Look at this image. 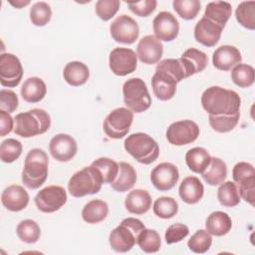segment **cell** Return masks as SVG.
<instances>
[{
  "label": "cell",
  "instance_id": "cell-1",
  "mask_svg": "<svg viewBox=\"0 0 255 255\" xmlns=\"http://www.w3.org/2000/svg\"><path fill=\"white\" fill-rule=\"evenodd\" d=\"M201 105L211 116H232L239 113L241 99L235 91L213 86L203 92Z\"/></svg>",
  "mask_w": 255,
  "mask_h": 255
},
{
  "label": "cell",
  "instance_id": "cell-2",
  "mask_svg": "<svg viewBox=\"0 0 255 255\" xmlns=\"http://www.w3.org/2000/svg\"><path fill=\"white\" fill-rule=\"evenodd\" d=\"M49 158L47 153L41 148L31 149L24 161L22 170V181L30 189L39 188L48 176Z\"/></svg>",
  "mask_w": 255,
  "mask_h": 255
},
{
  "label": "cell",
  "instance_id": "cell-3",
  "mask_svg": "<svg viewBox=\"0 0 255 255\" xmlns=\"http://www.w3.org/2000/svg\"><path fill=\"white\" fill-rule=\"evenodd\" d=\"M14 132L22 137H32L46 132L51 126L49 114L42 109H32L18 114L15 119Z\"/></svg>",
  "mask_w": 255,
  "mask_h": 255
},
{
  "label": "cell",
  "instance_id": "cell-4",
  "mask_svg": "<svg viewBox=\"0 0 255 255\" xmlns=\"http://www.w3.org/2000/svg\"><path fill=\"white\" fill-rule=\"evenodd\" d=\"M144 228V224L137 218L128 217L124 219L110 233L109 242L112 249L121 253L129 251L136 243L137 235Z\"/></svg>",
  "mask_w": 255,
  "mask_h": 255
},
{
  "label": "cell",
  "instance_id": "cell-5",
  "mask_svg": "<svg viewBox=\"0 0 255 255\" xmlns=\"http://www.w3.org/2000/svg\"><path fill=\"white\" fill-rule=\"evenodd\" d=\"M103 183L104 179L101 172L91 164L72 175L68 183V189L72 196L83 197L88 194L98 193Z\"/></svg>",
  "mask_w": 255,
  "mask_h": 255
},
{
  "label": "cell",
  "instance_id": "cell-6",
  "mask_svg": "<svg viewBox=\"0 0 255 255\" xmlns=\"http://www.w3.org/2000/svg\"><path fill=\"white\" fill-rule=\"evenodd\" d=\"M124 146L136 161L142 164H150L159 154L157 142L144 132L131 133L125 139Z\"/></svg>",
  "mask_w": 255,
  "mask_h": 255
},
{
  "label": "cell",
  "instance_id": "cell-7",
  "mask_svg": "<svg viewBox=\"0 0 255 255\" xmlns=\"http://www.w3.org/2000/svg\"><path fill=\"white\" fill-rule=\"evenodd\" d=\"M125 105L132 113H142L149 109L151 98L146 84L139 78H131L125 82L123 86Z\"/></svg>",
  "mask_w": 255,
  "mask_h": 255
},
{
  "label": "cell",
  "instance_id": "cell-8",
  "mask_svg": "<svg viewBox=\"0 0 255 255\" xmlns=\"http://www.w3.org/2000/svg\"><path fill=\"white\" fill-rule=\"evenodd\" d=\"M132 121L133 113L129 109H115L108 115V117L104 121V131L111 138H123L129 131Z\"/></svg>",
  "mask_w": 255,
  "mask_h": 255
},
{
  "label": "cell",
  "instance_id": "cell-9",
  "mask_svg": "<svg viewBox=\"0 0 255 255\" xmlns=\"http://www.w3.org/2000/svg\"><path fill=\"white\" fill-rule=\"evenodd\" d=\"M37 208L45 213L59 210L67 202V192L59 185H49L42 188L34 198Z\"/></svg>",
  "mask_w": 255,
  "mask_h": 255
},
{
  "label": "cell",
  "instance_id": "cell-10",
  "mask_svg": "<svg viewBox=\"0 0 255 255\" xmlns=\"http://www.w3.org/2000/svg\"><path fill=\"white\" fill-rule=\"evenodd\" d=\"M199 127L191 120L172 123L166 130V138L173 145H185L193 142L199 135Z\"/></svg>",
  "mask_w": 255,
  "mask_h": 255
},
{
  "label": "cell",
  "instance_id": "cell-11",
  "mask_svg": "<svg viewBox=\"0 0 255 255\" xmlns=\"http://www.w3.org/2000/svg\"><path fill=\"white\" fill-rule=\"evenodd\" d=\"M111 71L117 76H127L135 71L137 66V56L129 48L119 47L112 50L109 57Z\"/></svg>",
  "mask_w": 255,
  "mask_h": 255
},
{
  "label": "cell",
  "instance_id": "cell-12",
  "mask_svg": "<svg viewBox=\"0 0 255 255\" xmlns=\"http://www.w3.org/2000/svg\"><path fill=\"white\" fill-rule=\"evenodd\" d=\"M112 38L123 44H132L138 38L139 27L134 19L123 14L117 17L110 26Z\"/></svg>",
  "mask_w": 255,
  "mask_h": 255
},
{
  "label": "cell",
  "instance_id": "cell-13",
  "mask_svg": "<svg viewBox=\"0 0 255 255\" xmlns=\"http://www.w3.org/2000/svg\"><path fill=\"white\" fill-rule=\"evenodd\" d=\"M23 77V67L13 54L3 53L0 56V83L3 87L14 88L18 86Z\"/></svg>",
  "mask_w": 255,
  "mask_h": 255
},
{
  "label": "cell",
  "instance_id": "cell-14",
  "mask_svg": "<svg viewBox=\"0 0 255 255\" xmlns=\"http://www.w3.org/2000/svg\"><path fill=\"white\" fill-rule=\"evenodd\" d=\"M152 29L155 38L159 41L171 42L179 32V23L175 16L168 11L159 12L152 21Z\"/></svg>",
  "mask_w": 255,
  "mask_h": 255
},
{
  "label": "cell",
  "instance_id": "cell-15",
  "mask_svg": "<svg viewBox=\"0 0 255 255\" xmlns=\"http://www.w3.org/2000/svg\"><path fill=\"white\" fill-rule=\"evenodd\" d=\"M178 178V169L171 162H161L150 172V181L159 191L170 190L177 183Z\"/></svg>",
  "mask_w": 255,
  "mask_h": 255
},
{
  "label": "cell",
  "instance_id": "cell-16",
  "mask_svg": "<svg viewBox=\"0 0 255 255\" xmlns=\"http://www.w3.org/2000/svg\"><path fill=\"white\" fill-rule=\"evenodd\" d=\"M52 156L62 162L71 160L77 153L78 145L75 138L67 133H59L52 137L49 143Z\"/></svg>",
  "mask_w": 255,
  "mask_h": 255
},
{
  "label": "cell",
  "instance_id": "cell-17",
  "mask_svg": "<svg viewBox=\"0 0 255 255\" xmlns=\"http://www.w3.org/2000/svg\"><path fill=\"white\" fill-rule=\"evenodd\" d=\"M163 45L153 35H146L141 38L136 47V56L139 61L146 65H152L161 59Z\"/></svg>",
  "mask_w": 255,
  "mask_h": 255
},
{
  "label": "cell",
  "instance_id": "cell-18",
  "mask_svg": "<svg viewBox=\"0 0 255 255\" xmlns=\"http://www.w3.org/2000/svg\"><path fill=\"white\" fill-rule=\"evenodd\" d=\"M222 31V27L202 17L194 27V38L205 47H213L219 42Z\"/></svg>",
  "mask_w": 255,
  "mask_h": 255
},
{
  "label": "cell",
  "instance_id": "cell-19",
  "mask_svg": "<svg viewBox=\"0 0 255 255\" xmlns=\"http://www.w3.org/2000/svg\"><path fill=\"white\" fill-rule=\"evenodd\" d=\"M241 61L242 56L240 51L231 45L220 46L212 55V64L220 71H229L241 64Z\"/></svg>",
  "mask_w": 255,
  "mask_h": 255
},
{
  "label": "cell",
  "instance_id": "cell-20",
  "mask_svg": "<svg viewBox=\"0 0 255 255\" xmlns=\"http://www.w3.org/2000/svg\"><path fill=\"white\" fill-rule=\"evenodd\" d=\"M3 206L9 211H21L29 203V194L21 185L12 184L6 187L1 194Z\"/></svg>",
  "mask_w": 255,
  "mask_h": 255
},
{
  "label": "cell",
  "instance_id": "cell-21",
  "mask_svg": "<svg viewBox=\"0 0 255 255\" xmlns=\"http://www.w3.org/2000/svg\"><path fill=\"white\" fill-rule=\"evenodd\" d=\"M177 83L175 80L163 71L155 70L151 78V86L154 96L160 101H168L172 99L176 92Z\"/></svg>",
  "mask_w": 255,
  "mask_h": 255
},
{
  "label": "cell",
  "instance_id": "cell-22",
  "mask_svg": "<svg viewBox=\"0 0 255 255\" xmlns=\"http://www.w3.org/2000/svg\"><path fill=\"white\" fill-rule=\"evenodd\" d=\"M178 192L185 203L195 204L203 197L204 186L196 176H187L181 181Z\"/></svg>",
  "mask_w": 255,
  "mask_h": 255
},
{
  "label": "cell",
  "instance_id": "cell-23",
  "mask_svg": "<svg viewBox=\"0 0 255 255\" xmlns=\"http://www.w3.org/2000/svg\"><path fill=\"white\" fill-rule=\"evenodd\" d=\"M125 206L132 214H144L151 207L150 194L144 189H134L127 195Z\"/></svg>",
  "mask_w": 255,
  "mask_h": 255
},
{
  "label": "cell",
  "instance_id": "cell-24",
  "mask_svg": "<svg viewBox=\"0 0 255 255\" xmlns=\"http://www.w3.org/2000/svg\"><path fill=\"white\" fill-rule=\"evenodd\" d=\"M20 93L25 102L38 103L45 98L47 87L42 79L38 77H31L24 81Z\"/></svg>",
  "mask_w": 255,
  "mask_h": 255
},
{
  "label": "cell",
  "instance_id": "cell-25",
  "mask_svg": "<svg viewBox=\"0 0 255 255\" xmlns=\"http://www.w3.org/2000/svg\"><path fill=\"white\" fill-rule=\"evenodd\" d=\"M232 14L231 4L226 1L209 2L204 11L203 17L224 28Z\"/></svg>",
  "mask_w": 255,
  "mask_h": 255
},
{
  "label": "cell",
  "instance_id": "cell-26",
  "mask_svg": "<svg viewBox=\"0 0 255 255\" xmlns=\"http://www.w3.org/2000/svg\"><path fill=\"white\" fill-rule=\"evenodd\" d=\"M64 80L73 87L84 85L90 77V70L88 66L79 61L68 63L63 71Z\"/></svg>",
  "mask_w": 255,
  "mask_h": 255
},
{
  "label": "cell",
  "instance_id": "cell-27",
  "mask_svg": "<svg viewBox=\"0 0 255 255\" xmlns=\"http://www.w3.org/2000/svg\"><path fill=\"white\" fill-rule=\"evenodd\" d=\"M189 76L202 72L208 63L206 54L195 48H189L180 57Z\"/></svg>",
  "mask_w": 255,
  "mask_h": 255
},
{
  "label": "cell",
  "instance_id": "cell-28",
  "mask_svg": "<svg viewBox=\"0 0 255 255\" xmlns=\"http://www.w3.org/2000/svg\"><path fill=\"white\" fill-rule=\"evenodd\" d=\"M136 181V172L133 166L128 162L119 163V172L115 180L111 183L114 190L125 192L129 190Z\"/></svg>",
  "mask_w": 255,
  "mask_h": 255
},
{
  "label": "cell",
  "instance_id": "cell-29",
  "mask_svg": "<svg viewBox=\"0 0 255 255\" xmlns=\"http://www.w3.org/2000/svg\"><path fill=\"white\" fill-rule=\"evenodd\" d=\"M205 227L211 235L223 236L231 230L232 220L227 213L223 211H214L208 215Z\"/></svg>",
  "mask_w": 255,
  "mask_h": 255
},
{
  "label": "cell",
  "instance_id": "cell-30",
  "mask_svg": "<svg viewBox=\"0 0 255 255\" xmlns=\"http://www.w3.org/2000/svg\"><path fill=\"white\" fill-rule=\"evenodd\" d=\"M109 213L107 202L102 199H93L89 201L82 210V218L90 224H96L103 221Z\"/></svg>",
  "mask_w": 255,
  "mask_h": 255
},
{
  "label": "cell",
  "instance_id": "cell-31",
  "mask_svg": "<svg viewBox=\"0 0 255 255\" xmlns=\"http://www.w3.org/2000/svg\"><path fill=\"white\" fill-rule=\"evenodd\" d=\"M211 156L203 147L190 148L185 154V162L189 169L195 173H202L209 165Z\"/></svg>",
  "mask_w": 255,
  "mask_h": 255
},
{
  "label": "cell",
  "instance_id": "cell-32",
  "mask_svg": "<svg viewBox=\"0 0 255 255\" xmlns=\"http://www.w3.org/2000/svg\"><path fill=\"white\" fill-rule=\"evenodd\" d=\"M201 174L207 184L213 186L219 185L227 176L226 163L219 157H211L209 165Z\"/></svg>",
  "mask_w": 255,
  "mask_h": 255
},
{
  "label": "cell",
  "instance_id": "cell-33",
  "mask_svg": "<svg viewBox=\"0 0 255 255\" xmlns=\"http://www.w3.org/2000/svg\"><path fill=\"white\" fill-rule=\"evenodd\" d=\"M219 203L225 207H234L240 202V194L237 185L233 181H223L217 190Z\"/></svg>",
  "mask_w": 255,
  "mask_h": 255
},
{
  "label": "cell",
  "instance_id": "cell-34",
  "mask_svg": "<svg viewBox=\"0 0 255 255\" xmlns=\"http://www.w3.org/2000/svg\"><path fill=\"white\" fill-rule=\"evenodd\" d=\"M139 248L145 253H155L160 249V236L154 229H142L136 238Z\"/></svg>",
  "mask_w": 255,
  "mask_h": 255
},
{
  "label": "cell",
  "instance_id": "cell-35",
  "mask_svg": "<svg viewBox=\"0 0 255 255\" xmlns=\"http://www.w3.org/2000/svg\"><path fill=\"white\" fill-rule=\"evenodd\" d=\"M155 70H160L171 76L176 83L189 77L181 59H164L157 64Z\"/></svg>",
  "mask_w": 255,
  "mask_h": 255
},
{
  "label": "cell",
  "instance_id": "cell-36",
  "mask_svg": "<svg viewBox=\"0 0 255 255\" xmlns=\"http://www.w3.org/2000/svg\"><path fill=\"white\" fill-rule=\"evenodd\" d=\"M19 239L25 243L32 244L39 240L41 235V229L38 223L32 219L22 220L16 228Z\"/></svg>",
  "mask_w": 255,
  "mask_h": 255
},
{
  "label": "cell",
  "instance_id": "cell-37",
  "mask_svg": "<svg viewBox=\"0 0 255 255\" xmlns=\"http://www.w3.org/2000/svg\"><path fill=\"white\" fill-rule=\"evenodd\" d=\"M235 17L238 23L249 29H255V1L241 2L235 11Z\"/></svg>",
  "mask_w": 255,
  "mask_h": 255
},
{
  "label": "cell",
  "instance_id": "cell-38",
  "mask_svg": "<svg viewBox=\"0 0 255 255\" xmlns=\"http://www.w3.org/2000/svg\"><path fill=\"white\" fill-rule=\"evenodd\" d=\"M231 79L239 88H248L254 83V68L247 64H239L232 69Z\"/></svg>",
  "mask_w": 255,
  "mask_h": 255
},
{
  "label": "cell",
  "instance_id": "cell-39",
  "mask_svg": "<svg viewBox=\"0 0 255 255\" xmlns=\"http://www.w3.org/2000/svg\"><path fill=\"white\" fill-rule=\"evenodd\" d=\"M152 209L157 217L162 219H169L176 215L178 211V204L172 197L161 196L154 201Z\"/></svg>",
  "mask_w": 255,
  "mask_h": 255
},
{
  "label": "cell",
  "instance_id": "cell-40",
  "mask_svg": "<svg viewBox=\"0 0 255 255\" xmlns=\"http://www.w3.org/2000/svg\"><path fill=\"white\" fill-rule=\"evenodd\" d=\"M212 244L211 234L204 229L197 230L188 240L187 246L194 253L202 254L207 252Z\"/></svg>",
  "mask_w": 255,
  "mask_h": 255
},
{
  "label": "cell",
  "instance_id": "cell-41",
  "mask_svg": "<svg viewBox=\"0 0 255 255\" xmlns=\"http://www.w3.org/2000/svg\"><path fill=\"white\" fill-rule=\"evenodd\" d=\"M92 165L101 172L104 183H112L118 175L119 163L109 157H100L92 162Z\"/></svg>",
  "mask_w": 255,
  "mask_h": 255
},
{
  "label": "cell",
  "instance_id": "cell-42",
  "mask_svg": "<svg viewBox=\"0 0 255 255\" xmlns=\"http://www.w3.org/2000/svg\"><path fill=\"white\" fill-rule=\"evenodd\" d=\"M240 114L237 113L232 116H211L209 115V125L213 130L217 132H228L232 130L238 124Z\"/></svg>",
  "mask_w": 255,
  "mask_h": 255
},
{
  "label": "cell",
  "instance_id": "cell-43",
  "mask_svg": "<svg viewBox=\"0 0 255 255\" xmlns=\"http://www.w3.org/2000/svg\"><path fill=\"white\" fill-rule=\"evenodd\" d=\"M52 17V9L46 2H36L30 8V20L32 24L43 27L49 23Z\"/></svg>",
  "mask_w": 255,
  "mask_h": 255
},
{
  "label": "cell",
  "instance_id": "cell-44",
  "mask_svg": "<svg viewBox=\"0 0 255 255\" xmlns=\"http://www.w3.org/2000/svg\"><path fill=\"white\" fill-rule=\"evenodd\" d=\"M22 153V143L15 138H7L0 145V158L3 162L10 163L19 158Z\"/></svg>",
  "mask_w": 255,
  "mask_h": 255
},
{
  "label": "cell",
  "instance_id": "cell-45",
  "mask_svg": "<svg viewBox=\"0 0 255 255\" xmlns=\"http://www.w3.org/2000/svg\"><path fill=\"white\" fill-rule=\"evenodd\" d=\"M172 6L175 12L184 20L194 19L200 11L198 0H174Z\"/></svg>",
  "mask_w": 255,
  "mask_h": 255
},
{
  "label": "cell",
  "instance_id": "cell-46",
  "mask_svg": "<svg viewBox=\"0 0 255 255\" xmlns=\"http://www.w3.org/2000/svg\"><path fill=\"white\" fill-rule=\"evenodd\" d=\"M119 0H99L96 3V13L103 21L112 19L120 8Z\"/></svg>",
  "mask_w": 255,
  "mask_h": 255
},
{
  "label": "cell",
  "instance_id": "cell-47",
  "mask_svg": "<svg viewBox=\"0 0 255 255\" xmlns=\"http://www.w3.org/2000/svg\"><path fill=\"white\" fill-rule=\"evenodd\" d=\"M188 233L189 229L185 224L175 223L167 227L164 234V239L167 244H172L184 239L188 235Z\"/></svg>",
  "mask_w": 255,
  "mask_h": 255
},
{
  "label": "cell",
  "instance_id": "cell-48",
  "mask_svg": "<svg viewBox=\"0 0 255 255\" xmlns=\"http://www.w3.org/2000/svg\"><path fill=\"white\" fill-rule=\"evenodd\" d=\"M129 10L139 17L149 16L156 8L157 2L155 0H141L127 2Z\"/></svg>",
  "mask_w": 255,
  "mask_h": 255
},
{
  "label": "cell",
  "instance_id": "cell-49",
  "mask_svg": "<svg viewBox=\"0 0 255 255\" xmlns=\"http://www.w3.org/2000/svg\"><path fill=\"white\" fill-rule=\"evenodd\" d=\"M237 188L240 194V197L246 202L254 205L255 200V175L249 176L239 183H237Z\"/></svg>",
  "mask_w": 255,
  "mask_h": 255
},
{
  "label": "cell",
  "instance_id": "cell-50",
  "mask_svg": "<svg viewBox=\"0 0 255 255\" xmlns=\"http://www.w3.org/2000/svg\"><path fill=\"white\" fill-rule=\"evenodd\" d=\"M18 104V97L13 91L6 89H2L0 91V110L9 114L13 113L17 110Z\"/></svg>",
  "mask_w": 255,
  "mask_h": 255
},
{
  "label": "cell",
  "instance_id": "cell-51",
  "mask_svg": "<svg viewBox=\"0 0 255 255\" xmlns=\"http://www.w3.org/2000/svg\"><path fill=\"white\" fill-rule=\"evenodd\" d=\"M252 175H255V169H254V166L249 162L240 161L236 163L233 167L232 177L234 182L236 183H239L243 179Z\"/></svg>",
  "mask_w": 255,
  "mask_h": 255
},
{
  "label": "cell",
  "instance_id": "cell-52",
  "mask_svg": "<svg viewBox=\"0 0 255 255\" xmlns=\"http://www.w3.org/2000/svg\"><path fill=\"white\" fill-rule=\"evenodd\" d=\"M14 128V120L9 113L0 110V135L5 136L12 131Z\"/></svg>",
  "mask_w": 255,
  "mask_h": 255
},
{
  "label": "cell",
  "instance_id": "cell-53",
  "mask_svg": "<svg viewBox=\"0 0 255 255\" xmlns=\"http://www.w3.org/2000/svg\"><path fill=\"white\" fill-rule=\"evenodd\" d=\"M12 6H14V7H16V8H18V9H20V8H22V7H24V6H26V5H28L29 3H30V1H22V0H18V1H16V2H14V1H10L9 2Z\"/></svg>",
  "mask_w": 255,
  "mask_h": 255
}]
</instances>
